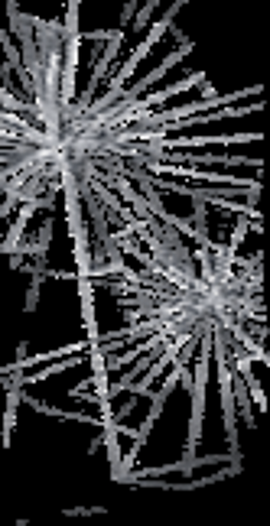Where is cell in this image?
Masks as SVG:
<instances>
[{
  "label": "cell",
  "instance_id": "6da1fadb",
  "mask_svg": "<svg viewBox=\"0 0 270 526\" xmlns=\"http://www.w3.org/2000/svg\"><path fill=\"white\" fill-rule=\"evenodd\" d=\"M180 7H182V0H176V4H173V7H170V13H166V17H163V20H156L154 27H150V36H147L144 43L137 46L134 53L127 55V62L121 65V71H117L114 78H111V91H108V95H104V98H101L95 107H85L81 114H85V117H98V114H104V111H108L111 104H117V101H121V95H124V85H127V78L134 75L137 62H140V59H144V55L150 53V49H154V43H156V39H160V36L173 27V17L180 13Z\"/></svg>",
  "mask_w": 270,
  "mask_h": 526
},
{
  "label": "cell",
  "instance_id": "7a4b0ae2",
  "mask_svg": "<svg viewBox=\"0 0 270 526\" xmlns=\"http://www.w3.org/2000/svg\"><path fill=\"white\" fill-rule=\"evenodd\" d=\"M261 140V134H225V137H182V140H156L160 150H189V146H205V143H251Z\"/></svg>",
  "mask_w": 270,
  "mask_h": 526
},
{
  "label": "cell",
  "instance_id": "3957f363",
  "mask_svg": "<svg viewBox=\"0 0 270 526\" xmlns=\"http://www.w3.org/2000/svg\"><path fill=\"white\" fill-rule=\"evenodd\" d=\"M23 400V387H7V420H4V445H10L13 426H17V406Z\"/></svg>",
  "mask_w": 270,
  "mask_h": 526
},
{
  "label": "cell",
  "instance_id": "277c9868",
  "mask_svg": "<svg viewBox=\"0 0 270 526\" xmlns=\"http://www.w3.org/2000/svg\"><path fill=\"white\" fill-rule=\"evenodd\" d=\"M69 367H79V357H65V361H55L53 367H46V371H39V374H23V387L27 384H39V380H46V377L53 374H62V371H69Z\"/></svg>",
  "mask_w": 270,
  "mask_h": 526
},
{
  "label": "cell",
  "instance_id": "5b68a950",
  "mask_svg": "<svg viewBox=\"0 0 270 526\" xmlns=\"http://www.w3.org/2000/svg\"><path fill=\"white\" fill-rule=\"evenodd\" d=\"M0 101H4V111H29V114L36 117V107L33 104H27V101H20V98H13L7 88L0 91Z\"/></svg>",
  "mask_w": 270,
  "mask_h": 526
},
{
  "label": "cell",
  "instance_id": "8992f818",
  "mask_svg": "<svg viewBox=\"0 0 270 526\" xmlns=\"http://www.w3.org/2000/svg\"><path fill=\"white\" fill-rule=\"evenodd\" d=\"M134 10H137V4H127V7H124V13H121V29H124L127 23H130V17H134Z\"/></svg>",
  "mask_w": 270,
  "mask_h": 526
}]
</instances>
